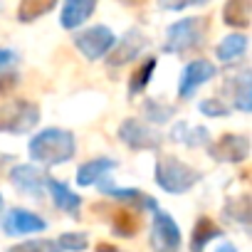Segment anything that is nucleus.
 <instances>
[{
	"label": "nucleus",
	"mask_w": 252,
	"mask_h": 252,
	"mask_svg": "<svg viewBox=\"0 0 252 252\" xmlns=\"http://www.w3.org/2000/svg\"><path fill=\"white\" fill-rule=\"evenodd\" d=\"M74 136L64 129H45L30 141V156L40 163H64L74 156Z\"/></svg>",
	"instance_id": "f257e3e1"
},
{
	"label": "nucleus",
	"mask_w": 252,
	"mask_h": 252,
	"mask_svg": "<svg viewBox=\"0 0 252 252\" xmlns=\"http://www.w3.org/2000/svg\"><path fill=\"white\" fill-rule=\"evenodd\" d=\"M198 171H193L188 163L173 158V156H161L156 161V183L168 190V193H186L195 186Z\"/></svg>",
	"instance_id": "f03ea898"
},
{
	"label": "nucleus",
	"mask_w": 252,
	"mask_h": 252,
	"mask_svg": "<svg viewBox=\"0 0 252 252\" xmlns=\"http://www.w3.org/2000/svg\"><path fill=\"white\" fill-rule=\"evenodd\" d=\"M37 116H40V111L35 104L23 101V99L8 101L5 106H0V131L25 134L37 124Z\"/></svg>",
	"instance_id": "7ed1b4c3"
},
{
	"label": "nucleus",
	"mask_w": 252,
	"mask_h": 252,
	"mask_svg": "<svg viewBox=\"0 0 252 252\" xmlns=\"http://www.w3.org/2000/svg\"><path fill=\"white\" fill-rule=\"evenodd\" d=\"M203 32H205L203 18H183V20H178V23H173L168 28L166 50L168 52H186V50L200 45Z\"/></svg>",
	"instance_id": "20e7f679"
},
{
	"label": "nucleus",
	"mask_w": 252,
	"mask_h": 252,
	"mask_svg": "<svg viewBox=\"0 0 252 252\" xmlns=\"http://www.w3.org/2000/svg\"><path fill=\"white\" fill-rule=\"evenodd\" d=\"M119 139L136 151H151V149L161 146V134L154 131L151 126H146L139 119H126L119 129Z\"/></svg>",
	"instance_id": "39448f33"
},
{
	"label": "nucleus",
	"mask_w": 252,
	"mask_h": 252,
	"mask_svg": "<svg viewBox=\"0 0 252 252\" xmlns=\"http://www.w3.org/2000/svg\"><path fill=\"white\" fill-rule=\"evenodd\" d=\"M114 42H116L114 32H111L109 28H104V25H94V28H89V30H84V32H79V35L74 37V45L79 47V52H82L87 60H99V57H104V55L114 47Z\"/></svg>",
	"instance_id": "423d86ee"
},
{
	"label": "nucleus",
	"mask_w": 252,
	"mask_h": 252,
	"mask_svg": "<svg viewBox=\"0 0 252 252\" xmlns=\"http://www.w3.org/2000/svg\"><path fill=\"white\" fill-rule=\"evenodd\" d=\"M151 247L154 252H178L181 247V230L171 215L156 213L151 222Z\"/></svg>",
	"instance_id": "0eeeda50"
},
{
	"label": "nucleus",
	"mask_w": 252,
	"mask_h": 252,
	"mask_svg": "<svg viewBox=\"0 0 252 252\" xmlns=\"http://www.w3.org/2000/svg\"><path fill=\"white\" fill-rule=\"evenodd\" d=\"M45 227H47V222H45L40 215H35V213H30V210H25V208H13V210L5 215V220H3V230H5V235H10V237L35 235V232H42Z\"/></svg>",
	"instance_id": "6e6552de"
},
{
	"label": "nucleus",
	"mask_w": 252,
	"mask_h": 252,
	"mask_svg": "<svg viewBox=\"0 0 252 252\" xmlns=\"http://www.w3.org/2000/svg\"><path fill=\"white\" fill-rule=\"evenodd\" d=\"M215 77V67H213V62H208V60H193L190 64H186V69H183V74H181V87H178V94L183 96V99H188V96H193L195 92H198V87H203L208 79H213Z\"/></svg>",
	"instance_id": "1a4fd4ad"
},
{
	"label": "nucleus",
	"mask_w": 252,
	"mask_h": 252,
	"mask_svg": "<svg viewBox=\"0 0 252 252\" xmlns=\"http://www.w3.org/2000/svg\"><path fill=\"white\" fill-rule=\"evenodd\" d=\"M210 154L218 156L220 161H232V163H240L247 158L250 154V144L245 136H222L215 146H210Z\"/></svg>",
	"instance_id": "9d476101"
},
{
	"label": "nucleus",
	"mask_w": 252,
	"mask_h": 252,
	"mask_svg": "<svg viewBox=\"0 0 252 252\" xmlns=\"http://www.w3.org/2000/svg\"><path fill=\"white\" fill-rule=\"evenodd\" d=\"M146 45V37L139 32V30H129L121 40H116L114 42V52H111V64H124V62H129V60H134L139 52H141V47Z\"/></svg>",
	"instance_id": "9b49d317"
},
{
	"label": "nucleus",
	"mask_w": 252,
	"mask_h": 252,
	"mask_svg": "<svg viewBox=\"0 0 252 252\" xmlns=\"http://www.w3.org/2000/svg\"><path fill=\"white\" fill-rule=\"evenodd\" d=\"M10 178H13V183L20 190L35 193V195H40L42 188H45V183H47V176L40 168H35V166H15L10 171Z\"/></svg>",
	"instance_id": "f8f14e48"
},
{
	"label": "nucleus",
	"mask_w": 252,
	"mask_h": 252,
	"mask_svg": "<svg viewBox=\"0 0 252 252\" xmlns=\"http://www.w3.org/2000/svg\"><path fill=\"white\" fill-rule=\"evenodd\" d=\"M96 10V3L94 0H69V3H64L62 8V28L72 30V28H79L84 20H89V15Z\"/></svg>",
	"instance_id": "ddd939ff"
},
{
	"label": "nucleus",
	"mask_w": 252,
	"mask_h": 252,
	"mask_svg": "<svg viewBox=\"0 0 252 252\" xmlns=\"http://www.w3.org/2000/svg\"><path fill=\"white\" fill-rule=\"evenodd\" d=\"M45 186L50 188L52 200H55V205H57L60 210H64V213H77V210H79L82 198H79L69 186H64V183H60V181H55V178H47Z\"/></svg>",
	"instance_id": "4468645a"
},
{
	"label": "nucleus",
	"mask_w": 252,
	"mask_h": 252,
	"mask_svg": "<svg viewBox=\"0 0 252 252\" xmlns=\"http://www.w3.org/2000/svg\"><path fill=\"white\" fill-rule=\"evenodd\" d=\"M114 168H116V161H111V158H94V161L84 163L77 171V183L79 186H92V183L101 181L106 173H111Z\"/></svg>",
	"instance_id": "2eb2a0df"
},
{
	"label": "nucleus",
	"mask_w": 252,
	"mask_h": 252,
	"mask_svg": "<svg viewBox=\"0 0 252 252\" xmlns=\"http://www.w3.org/2000/svg\"><path fill=\"white\" fill-rule=\"evenodd\" d=\"M101 190L106 193V195H114V198H121V200H126V203H134L136 208H154L156 210V200L154 198H149L146 193H141V190H134V188H116V186H101Z\"/></svg>",
	"instance_id": "dca6fc26"
},
{
	"label": "nucleus",
	"mask_w": 252,
	"mask_h": 252,
	"mask_svg": "<svg viewBox=\"0 0 252 252\" xmlns=\"http://www.w3.org/2000/svg\"><path fill=\"white\" fill-rule=\"evenodd\" d=\"M247 52V37L245 35H227L218 45V60L220 62H235Z\"/></svg>",
	"instance_id": "f3484780"
},
{
	"label": "nucleus",
	"mask_w": 252,
	"mask_h": 252,
	"mask_svg": "<svg viewBox=\"0 0 252 252\" xmlns=\"http://www.w3.org/2000/svg\"><path fill=\"white\" fill-rule=\"evenodd\" d=\"M218 235H220V227H218L210 218H200L198 225H195V230H193V250H195V252H203L205 242H210V240L218 237Z\"/></svg>",
	"instance_id": "a211bd4d"
},
{
	"label": "nucleus",
	"mask_w": 252,
	"mask_h": 252,
	"mask_svg": "<svg viewBox=\"0 0 252 252\" xmlns=\"http://www.w3.org/2000/svg\"><path fill=\"white\" fill-rule=\"evenodd\" d=\"M173 139L186 144V146H203L208 141V131L200 129V126H195V129H190L188 124H176L173 129Z\"/></svg>",
	"instance_id": "6ab92c4d"
},
{
	"label": "nucleus",
	"mask_w": 252,
	"mask_h": 252,
	"mask_svg": "<svg viewBox=\"0 0 252 252\" xmlns=\"http://www.w3.org/2000/svg\"><path fill=\"white\" fill-rule=\"evenodd\" d=\"M225 23L247 25L250 23V3H227L225 5Z\"/></svg>",
	"instance_id": "aec40b11"
},
{
	"label": "nucleus",
	"mask_w": 252,
	"mask_h": 252,
	"mask_svg": "<svg viewBox=\"0 0 252 252\" xmlns=\"http://www.w3.org/2000/svg\"><path fill=\"white\" fill-rule=\"evenodd\" d=\"M52 8H55V3H32V0H25L18 10V15H20L23 23H30V20H37L40 15L50 13Z\"/></svg>",
	"instance_id": "412c9836"
},
{
	"label": "nucleus",
	"mask_w": 252,
	"mask_h": 252,
	"mask_svg": "<svg viewBox=\"0 0 252 252\" xmlns=\"http://www.w3.org/2000/svg\"><path fill=\"white\" fill-rule=\"evenodd\" d=\"M154 69H156V60H146V62H144V64L136 69V74L131 77V94L141 92V89L149 84V79H151Z\"/></svg>",
	"instance_id": "4be33fe9"
},
{
	"label": "nucleus",
	"mask_w": 252,
	"mask_h": 252,
	"mask_svg": "<svg viewBox=\"0 0 252 252\" xmlns=\"http://www.w3.org/2000/svg\"><path fill=\"white\" fill-rule=\"evenodd\" d=\"M87 235H82V232H67V235H62L60 240H57V247H60V252H82V250H87Z\"/></svg>",
	"instance_id": "5701e85b"
},
{
	"label": "nucleus",
	"mask_w": 252,
	"mask_h": 252,
	"mask_svg": "<svg viewBox=\"0 0 252 252\" xmlns=\"http://www.w3.org/2000/svg\"><path fill=\"white\" fill-rule=\"evenodd\" d=\"M235 106L242 111L252 109V99H250V72H242L240 84H237V94H235Z\"/></svg>",
	"instance_id": "b1692460"
},
{
	"label": "nucleus",
	"mask_w": 252,
	"mask_h": 252,
	"mask_svg": "<svg viewBox=\"0 0 252 252\" xmlns=\"http://www.w3.org/2000/svg\"><path fill=\"white\" fill-rule=\"evenodd\" d=\"M114 232L116 235H134L136 232V218L131 213H116L114 215Z\"/></svg>",
	"instance_id": "393cba45"
},
{
	"label": "nucleus",
	"mask_w": 252,
	"mask_h": 252,
	"mask_svg": "<svg viewBox=\"0 0 252 252\" xmlns=\"http://www.w3.org/2000/svg\"><path fill=\"white\" fill-rule=\"evenodd\" d=\"M8 252H60V247L55 242H47V240H30V242H23L18 247H10Z\"/></svg>",
	"instance_id": "a878e982"
},
{
	"label": "nucleus",
	"mask_w": 252,
	"mask_h": 252,
	"mask_svg": "<svg viewBox=\"0 0 252 252\" xmlns=\"http://www.w3.org/2000/svg\"><path fill=\"white\" fill-rule=\"evenodd\" d=\"M200 111L203 114H213V116H222V114H227V106H222L218 99H208V101L200 104Z\"/></svg>",
	"instance_id": "bb28decb"
},
{
	"label": "nucleus",
	"mask_w": 252,
	"mask_h": 252,
	"mask_svg": "<svg viewBox=\"0 0 252 252\" xmlns=\"http://www.w3.org/2000/svg\"><path fill=\"white\" fill-rule=\"evenodd\" d=\"M146 111H151V121H166L171 116V109H161L158 104H146Z\"/></svg>",
	"instance_id": "cd10ccee"
},
{
	"label": "nucleus",
	"mask_w": 252,
	"mask_h": 252,
	"mask_svg": "<svg viewBox=\"0 0 252 252\" xmlns=\"http://www.w3.org/2000/svg\"><path fill=\"white\" fill-rule=\"evenodd\" d=\"M13 62H15V52L13 50H0V69L13 64Z\"/></svg>",
	"instance_id": "c85d7f7f"
},
{
	"label": "nucleus",
	"mask_w": 252,
	"mask_h": 252,
	"mask_svg": "<svg viewBox=\"0 0 252 252\" xmlns=\"http://www.w3.org/2000/svg\"><path fill=\"white\" fill-rule=\"evenodd\" d=\"M215 252H237V250H235V247H232L230 242H222V245H220V247H218Z\"/></svg>",
	"instance_id": "c756f323"
},
{
	"label": "nucleus",
	"mask_w": 252,
	"mask_h": 252,
	"mask_svg": "<svg viewBox=\"0 0 252 252\" xmlns=\"http://www.w3.org/2000/svg\"><path fill=\"white\" fill-rule=\"evenodd\" d=\"M96 250H99V252H119L116 247H109V245H99Z\"/></svg>",
	"instance_id": "7c9ffc66"
}]
</instances>
